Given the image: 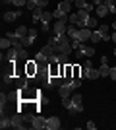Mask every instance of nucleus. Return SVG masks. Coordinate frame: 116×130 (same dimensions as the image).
<instances>
[{
	"label": "nucleus",
	"mask_w": 116,
	"mask_h": 130,
	"mask_svg": "<svg viewBox=\"0 0 116 130\" xmlns=\"http://www.w3.org/2000/svg\"><path fill=\"white\" fill-rule=\"evenodd\" d=\"M99 72H101V78H105V76H108V74H110V66H108V64H101Z\"/></svg>",
	"instance_id": "obj_28"
},
{
	"label": "nucleus",
	"mask_w": 116,
	"mask_h": 130,
	"mask_svg": "<svg viewBox=\"0 0 116 130\" xmlns=\"http://www.w3.org/2000/svg\"><path fill=\"white\" fill-rule=\"evenodd\" d=\"M19 58H21V60H29V53H27V49H19Z\"/></svg>",
	"instance_id": "obj_34"
},
{
	"label": "nucleus",
	"mask_w": 116,
	"mask_h": 130,
	"mask_svg": "<svg viewBox=\"0 0 116 130\" xmlns=\"http://www.w3.org/2000/svg\"><path fill=\"white\" fill-rule=\"evenodd\" d=\"M52 14L50 12H43V18H41V31H50V20H52Z\"/></svg>",
	"instance_id": "obj_7"
},
{
	"label": "nucleus",
	"mask_w": 116,
	"mask_h": 130,
	"mask_svg": "<svg viewBox=\"0 0 116 130\" xmlns=\"http://www.w3.org/2000/svg\"><path fill=\"white\" fill-rule=\"evenodd\" d=\"M27 33H29V29H27V27H25V25H19L17 29H14V37L21 39V37H25ZM14 37H12V39H14Z\"/></svg>",
	"instance_id": "obj_21"
},
{
	"label": "nucleus",
	"mask_w": 116,
	"mask_h": 130,
	"mask_svg": "<svg viewBox=\"0 0 116 130\" xmlns=\"http://www.w3.org/2000/svg\"><path fill=\"white\" fill-rule=\"evenodd\" d=\"M72 87H70V84H68V82H64V84H62L60 87H58V93H60V97H70V95H72Z\"/></svg>",
	"instance_id": "obj_18"
},
{
	"label": "nucleus",
	"mask_w": 116,
	"mask_h": 130,
	"mask_svg": "<svg viewBox=\"0 0 116 130\" xmlns=\"http://www.w3.org/2000/svg\"><path fill=\"white\" fill-rule=\"evenodd\" d=\"M68 22L72 23V25H77V22H79V12H77V14H70V16H68Z\"/></svg>",
	"instance_id": "obj_29"
},
{
	"label": "nucleus",
	"mask_w": 116,
	"mask_h": 130,
	"mask_svg": "<svg viewBox=\"0 0 116 130\" xmlns=\"http://www.w3.org/2000/svg\"><path fill=\"white\" fill-rule=\"evenodd\" d=\"M39 53H41V54H43V56H44V58L49 60L50 56H54V54H56V49H54V47H52V45H50V43H47V45H44V47H43V49L39 51Z\"/></svg>",
	"instance_id": "obj_14"
},
{
	"label": "nucleus",
	"mask_w": 116,
	"mask_h": 130,
	"mask_svg": "<svg viewBox=\"0 0 116 130\" xmlns=\"http://www.w3.org/2000/svg\"><path fill=\"white\" fill-rule=\"evenodd\" d=\"M93 54H95V47H85V45H81L79 49H76V56H77V58H81V56L91 58Z\"/></svg>",
	"instance_id": "obj_5"
},
{
	"label": "nucleus",
	"mask_w": 116,
	"mask_h": 130,
	"mask_svg": "<svg viewBox=\"0 0 116 130\" xmlns=\"http://www.w3.org/2000/svg\"><path fill=\"white\" fill-rule=\"evenodd\" d=\"M91 29H89V27H81V29H79V31H77V39H79V41H81V43H85V41H89V39H91Z\"/></svg>",
	"instance_id": "obj_15"
},
{
	"label": "nucleus",
	"mask_w": 116,
	"mask_h": 130,
	"mask_svg": "<svg viewBox=\"0 0 116 130\" xmlns=\"http://www.w3.org/2000/svg\"><path fill=\"white\" fill-rule=\"evenodd\" d=\"M85 27H89V29L97 27V20H95L93 16H89V18H87V22H85Z\"/></svg>",
	"instance_id": "obj_30"
},
{
	"label": "nucleus",
	"mask_w": 116,
	"mask_h": 130,
	"mask_svg": "<svg viewBox=\"0 0 116 130\" xmlns=\"http://www.w3.org/2000/svg\"><path fill=\"white\" fill-rule=\"evenodd\" d=\"M91 41H93L95 45L99 43V41H103V39H101V35H99V31H93V33H91Z\"/></svg>",
	"instance_id": "obj_33"
},
{
	"label": "nucleus",
	"mask_w": 116,
	"mask_h": 130,
	"mask_svg": "<svg viewBox=\"0 0 116 130\" xmlns=\"http://www.w3.org/2000/svg\"><path fill=\"white\" fill-rule=\"evenodd\" d=\"M17 16H21V8H17L16 12H6L4 14V22L6 23H10V22H16Z\"/></svg>",
	"instance_id": "obj_17"
},
{
	"label": "nucleus",
	"mask_w": 116,
	"mask_h": 130,
	"mask_svg": "<svg viewBox=\"0 0 116 130\" xmlns=\"http://www.w3.org/2000/svg\"><path fill=\"white\" fill-rule=\"evenodd\" d=\"M77 31H79V29H77V25H72V23H70V25H68V35H70V37L72 39H77Z\"/></svg>",
	"instance_id": "obj_26"
},
{
	"label": "nucleus",
	"mask_w": 116,
	"mask_h": 130,
	"mask_svg": "<svg viewBox=\"0 0 116 130\" xmlns=\"http://www.w3.org/2000/svg\"><path fill=\"white\" fill-rule=\"evenodd\" d=\"M27 74H19V76H16V82H14V84H16V87L17 89H25V87H27Z\"/></svg>",
	"instance_id": "obj_16"
},
{
	"label": "nucleus",
	"mask_w": 116,
	"mask_h": 130,
	"mask_svg": "<svg viewBox=\"0 0 116 130\" xmlns=\"http://www.w3.org/2000/svg\"><path fill=\"white\" fill-rule=\"evenodd\" d=\"M0 47H2V51H8V49H12V41H10V39H8V37H2V39H0Z\"/></svg>",
	"instance_id": "obj_27"
},
{
	"label": "nucleus",
	"mask_w": 116,
	"mask_h": 130,
	"mask_svg": "<svg viewBox=\"0 0 116 130\" xmlns=\"http://www.w3.org/2000/svg\"><path fill=\"white\" fill-rule=\"evenodd\" d=\"M108 78H112V80L116 82V66H114V68H110V74H108Z\"/></svg>",
	"instance_id": "obj_38"
},
{
	"label": "nucleus",
	"mask_w": 116,
	"mask_h": 130,
	"mask_svg": "<svg viewBox=\"0 0 116 130\" xmlns=\"http://www.w3.org/2000/svg\"><path fill=\"white\" fill-rule=\"evenodd\" d=\"M97 31H99V35H101L103 41H110V27L108 25H101Z\"/></svg>",
	"instance_id": "obj_20"
},
{
	"label": "nucleus",
	"mask_w": 116,
	"mask_h": 130,
	"mask_svg": "<svg viewBox=\"0 0 116 130\" xmlns=\"http://www.w3.org/2000/svg\"><path fill=\"white\" fill-rule=\"evenodd\" d=\"M105 4H106V8H108L110 14H114V12H116V4L112 2V0H105Z\"/></svg>",
	"instance_id": "obj_31"
},
{
	"label": "nucleus",
	"mask_w": 116,
	"mask_h": 130,
	"mask_svg": "<svg viewBox=\"0 0 116 130\" xmlns=\"http://www.w3.org/2000/svg\"><path fill=\"white\" fill-rule=\"evenodd\" d=\"M33 16H31V20H33V23H37V22H41V18H43V8H35L33 12H31Z\"/></svg>",
	"instance_id": "obj_25"
},
{
	"label": "nucleus",
	"mask_w": 116,
	"mask_h": 130,
	"mask_svg": "<svg viewBox=\"0 0 116 130\" xmlns=\"http://www.w3.org/2000/svg\"><path fill=\"white\" fill-rule=\"evenodd\" d=\"M2 4H6V6H8V4H14L16 8H21V6L27 4V0H2Z\"/></svg>",
	"instance_id": "obj_24"
},
{
	"label": "nucleus",
	"mask_w": 116,
	"mask_h": 130,
	"mask_svg": "<svg viewBox=\"0 0 116 130\" xmlns=\"http://www.w3.org/2000/svg\"><path fill=\"white\" fill-rule=\"evenodd\" d=\"M16 60H19V49L12 47V49L6 51V54L2 53V62H8V64H12V62H16Z\"/></svg>",
	"instance_id": "obj_3"
},
{
	"label": "nucleus",
	"mask_w": 116,
	"mask_h": 130,
	"mask_svg": "<svg viewBox=\"0 0 116 130\" xmlns=\"http://www.w3.org/2000/svg\"><path fill=\"white\" fill-rule=\"evenodd\" d=\"M91 2H93L95 6H101V4H103V2H105V0H91Z\"/></svg>",
	"instance_id": "obj_40"
},
{
	"label": "nucleus",
	"mask_w": 116,
	"mask_h": 130,
	"mask_svg": "<svg viewBox=\"0 0 116 130\" xmlns=\"http://www.w3.org/2000/svg\"><path fill=\"white\" fill-rule=\"evenodd\" d=\"M68 37H70V35H66V33H62V35L52 33V35L49 37V43L56 49V53H66V54H70L74 51V47H72V41H70Z\"/></svg>",
	"instance_id": "obj_1"
},
{
	"label": "nucleus",
	"mask_w": 116,
	"mask_h": 130,
	"mask_svg": "<svg viewBox=\"0 0 116 130\" xmlns=\"http://www.w3.org/2000/svg\"><path fill=\"white\" fill-rule=\"evenodd\" d=\"M110 41H112V43H116V31H112V35H110Z\"/></svg>",
	"instance_id": "obj_42"
},
{
	"label": "nucleus",
	"mask_w": 116,
	"mask_h": 130,
	"mask_svg": "<svg viewBox=\"0 0 116 130\" xmlns=\"http://www.w3.org/2000/svg\"><path fill=\"white\" fill-rule=\"evenodd\" d=\"M70 113H81L83 111V97H81V93H74L72 95V105H70V109H68Z\"/></svg>",
	"instance_id": "obj_2"
},
{
	"label": "nucleus",
	"mask_w": 116,
	"mask_h": 130,
	"mask_svg": "<svg viewBox=\"0 0 116 130\" xmlns=\"http://www.w3.org/2000/svg\"><path fill=\"white\" fill-rule=\"evenodd\" d=\"M70 105H72V95H70V97H62V107L70 109Z\"/></svg>",
	"instance_id": "obj_32"
},
{
	"label": "nucleus",
	"mask_w": 116,
	"mask_h": 130,
	"mask_svg": "<svg viewBox=\"0 0 116 130\" xmlns=\"http://www.w3.org/2000/svg\"><path fill=\"white\" fill-rule=\"evenodd\" d=\"M49 4V0H37V8H44Z\"/></svg>",
	"instance_id": "obj_37"
},
{
	"label": "nucleus",
	"mask_w": 116,
	"mask_h": 130,
	"mask_svg": "<svg viewBox=\"0 0 116 130\" xmlns=\"http://www.w3.org/2000/svg\"><path fill=\"white\" fill-rule=\"evenodd\" d=\"M68 27H66V20H56V23L52 25V33L56 35H62V33H66Z\"/></svg>",
	"instance_id": "obj_12"
},
{
	"label": "nucleus",
	"mask_w": 116,
	"mask_h": 130,
	"mask_svg": "<svg viewBox=\"0 0 116 130\" xmlns=\"http://www.w3.org/2000/svg\"><path fill=\"white\" fill-rule=\"evenodd\" d=\"M95 126H97V124H95L93 120H87V128L89 130H95Z\"/></svg>",
	"instance_id": "obj_39"
},
{
	"label": "nucleus",
	"mask_w": 116,
	"mask_h": 130,
	"mask_svg": "<svg viewBox=\"0 0 116 130\" xmlns=\"http://www.w3.org/2000/svg\"><path fill=\"white\" fill-rule=\"evenodd\" d=\"M25 115H21V111H17V113L12 115V128H16V130H23L25 128Z\"/></svg>",
	"instance_id": "obj_4"
},
{
	"label": "nucleus",
	"mask_w": 116,
	"mask_h": 130,
	"mask_svg": "<svg viewBox=\"0 0 116 130\" xmlns=\"http://www.w3.org/2000/svg\"><path fill=\"white\" fill-rule=\"evenodd\" d=\"M0 128H12V117L8 115H2V119H0Z\"/></svg>",
	"instance_id": "obj_22"
},
{
	"label": "nucleus",
	"mask_w": 116,
	"mask_h": 130,
	"mask_svg": "<svg viewBox=\"0 0 116 130\" xmlns=\"http://www.w3.org/2000/svg\"><path fill=\"white\" fill-rule=\"evenodd\" d=\"M66 2H70V4H74V2H76V0H66Z\"/></svg>",
	"instance_id": "obj_44"
},
{
	"label": "nucleus",
	"mask_w": 116,
	"mask_h": 130,
	"mask_svg": "<svg viewBox=\"0 0 116 130\" xmlns=\"http://www.w3.org/2000/svg\"><path fill=\"white\" fill-rule=\"evenodd\" d=\"M37 39V29H29V33L25 37H21V47H31Z\"/></svg>",
	"instance_id": "obj_8"
},
{
	"label": "nucleus",
	"mask_w": 116,
	"mask_h": 130,
	"mask_svg": "<svg viewBox=\"0 0 116 130\" xmlns=\"http://www.w3.org/2000/svg\"><path fill=\"white\" fill-rule=\"evenodd\" d=\"M35 60H37V62H49V60L44 58V56H43L41 53H37V54H35Z\"/></svg>",
	"instance_id": "obj_36"
},
{
	"label": "nucleus",
	"mask_w": 116,
	"mask_h": 130,
	"mask_svg": "<svg viewBox=\"0 0 116 130\" xmlns=\"http://www.w3.org/2000/svg\"><path fill=\"white\" fill-rule=\"evenodd\" d=\"M74 6H76L77 10H85V12H93V8H97L93 2H87V0H76Z\"/></svg>",
	"instance_id": "obj_9"
},
{
	"label": "nucleus",
	"mask_w": 116,
	"mask_h": 130,
	"mask_svg": "<svg viewBox=\"0 0 116 130\" xmlns=\"http://www.w3.org/2000/svg\"><path fill=\"white\" fill-rule=\"evenodd\" d=\"M64 82H66V80H64L62 76H49V78H47V86H50V87H60Z\"/></svg>",
	"instance_id": "obj_13"
},
{
	"label": "nucleus",
	"mask_w": 116,
	"mask_h": 130,
	"mask_svg": "<svg viewBox=\"0 0 116 130\" xmlns=\"http://www.w3.org/2000/svg\"><path fill=\"white\" fill-rule=\"evenodd\" d=\"M47 128H49V130H58V128H60V119H58V117H50V119H47Z\"/></svg>",
	"instance_id": "obj_19"
},
{
	"label": "nucleus",
	"mask_w": 116,
	"mask_h": 130,
	"mask_svg": "<svg viewBox=\"0 0 116 130\" xmlns=\"http://www.w3.org/2000/svg\"><path fill=\"white\" fill-rule=\"evenodd\" d=\"M112 31H116V22H114V23H112Z\"/></svg>",
	"instance_id": "obj_43"
},
{
	"label": "nucleus",
	"mask_w": 116,
	"mask_h": 130,
	"mask_svg": "<svg viewBox=\"0 0 116 130\" xmlns=\"http://www.w3.org/2000/svg\"><path fill=\"white\" fill-rule=\"evenodd\" d=\"M114 54H116V49H114Z\"/></svg>",
	"instance_id": "obj_45"
},
{
	"label": "nucleus",
	"mask_w": 116,
	"mask_h": 130,
	"mask_svg": "<svg viewBox=\"0 0 116 130\" xmlns=\"http://www.w3.org/2000/svg\"><path fill=\"white\" fill-rule=\"evenodd\" d=\"M83 66H85V68H91V66H93V64H91V60L87 58V60H85V64H83Z\"/></svg>",
	"instance_id": "obj_41"
},
{
	"label": "nucleus",
	"mask_w": 116,
	"mask_h": 130,
	"mask_svg": "<svg viewBox=\"0 0 116 130\" xmlns=\"http://www.w3.org/2000/svg\"><path fill=\"white\" fill-rule=\"evenodd\" d=\"M81 78H89V80H97V78H101V72L97 70V68H85L83 66V74H81Z\"/></svg>",
	"instance_id": "obj_11"
},
{
	"label": "nucleus",
	"mask_w": 116,
	"mask_h": 130,
	"mask_svg": "<svg viewBox=\"0 0 116 130\" xmlns=\"http://www.w3.org/2000/svg\"><path fill=\"white\" fill-rule=\"evenodd\" d=\"M31 128H33V130L47 128V119L41 117V115H35V117H33V122H31Z\"/></svg>",
	"instance_id": "obj_10"
},
{
	"label": "nucleus",
	"mask_w": 116,
	"mask_h": 130,
	"mask_svg": "<svg viewBox=\"0 0 116 130\" xmlns=\"http://www.w3.org/2000/svg\"><path fill=\"white\" fill-rule=\"evenodd\" d=\"M37 70H39V62L37 60H27V62H25V74H27L29 78L37 76Z\"/></svg>",
	"instance_id": "obj_6"
},
{
	"label": "nucleus",
	"mask_w": 116,
	"mask_h": 130,
	"mask_svg": "<svg viewBox=\"0 0 116 130\" xmlns=\"http://www.w3.org/2000/svg\"><path fill=\"white\" fill-rule=\"evenodd\" d=\"M108 14H110V12H108V8H106L105 2H103L101 6H97V16L99 18H105V16H108Z\"/></svg>",
	"instance_id": "obj_23"
},
{
	"label": "nucleus",
	"mask_w": 116,
	"mask_h": 130,
	"mask_svg": "<svg viewBox=\"0 0 116 130\" xmlns=\"http://www.w3.org/2000/svg\"><path fill=\"white\" fill-rule=\"evenodd\" d=\"M81 41H79V39H72V47H74V49H79V47H81Z\"/></svg>",
	"instance_id": "obj_35"
}]
</instances>
